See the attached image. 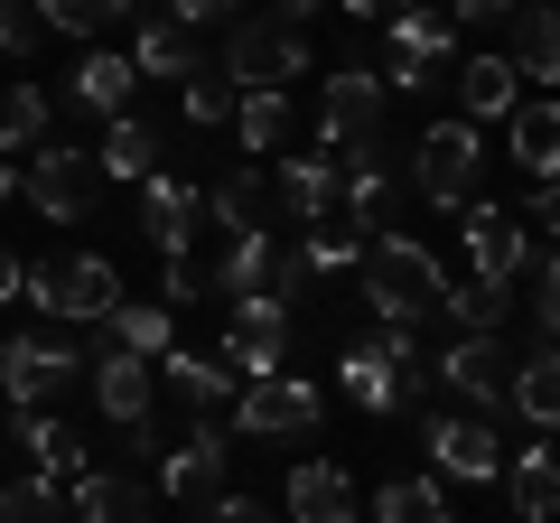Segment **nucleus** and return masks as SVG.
<instances>
[{
  "instance_id": "1",
  "label": "nucleus",
  "mask_w": 560,
  "mask_h": 523,
  "mask_svg": "<svg viewBox=\"0 0 560 523\" xmlns=\"http://www.w3.org/2000/svg\"><path fill=\"white\" fill-rule=\"evenodd\" d=\"M364 309H374L383 327H420V318H440V290H448V271H440V253L420 234H364Z\"/></svg>"
},
{
  "instance_id": "2",
  "label": "nucleus",
  "mask_w": 560,
  "mask_h": 523,
  "mask_svg": "<svg viewBox=\"0 0 560 523\" xmlns=\"http://www.w3.org/2000/svg\"><path fill=\"white\" fill-rule=\"evenodd\" d=\"M20 300L28 309H47V318H75V327H94L103 309L121 300V271L103 253H66V262H20Z\"/></svg>"
},
{
  "instance_id": "3",
  "label": "nucleus",
  "mask_w": 560,
  "mask_h": 523,
  "mask_svg": "<svg viewBox=\"0 0 560 523\" xmlns=\"http://www.w3.org/2000/svg\"><path fill=\"white\" fill-rule=\"evenodd\" d=\"M206 290H215V300H271V309H290L308 290V262L300 253H280L271 234H234L224 243V262H206Z\"/></svg>"
},
{
  "instance_id": "4",
  "label": "nucleus",
  "mask_w": 560,
  "mask_h": 523,
  "mask_svg": "<svg viewBox=\"0 0 560 523\" xmlns=\"http://www.w3.org/2000/svg\"><path fill=\"white\" fill-rule=\"evenodd\" d=\"M477 168H486V131L477 121H430V131H420L411 141V187L430 206H477Z\"/></svg>"
},
{
  "instance_id": "5",
  "label": "nucleus",
  "mask_w": 560,
  "mask_h": 523,
  "mask_svg": "<svg viewBox=\"0 0 560 523\" xmlns=\"http://www.w3.org/2000/svg\"><path fill=\"white\" fill-rule=\"evenodd\" d=\"M290 75H308V38L280 20H234L224 38V84L234 94H290Z\"/></svg>"
},
{
  "instance_id": "6",
  "label": "nucleus",
  "mask_w": 560,
  "mask_h": 523,
  "mask_svg": "<svg viewBox=\"0 0 560 523\" xmlns=\"http://www.w3.org/2000/svg\"><path fill=\"white\" fill-rule=\"evenodd\" d=\"M327 421V393L308 374H261L234 393V430L243 440H308V430Z\"/></svg>"
},
{
  "instance_id": "7",
  "label": "nucleus",
  "mask_w": 560,
  "mask_h": 523,
  "mask_svg": "<svg viewBox=\"0 0 560 523\" xmlns=\"http://www.w3.org/2000/svg\"><path fill=\"white\" fill-rule=\"evenodd\" d=\"M420 449H430V477H448V486H495L504 477V440L477 411H430L420 421Z\"/></svg>"
},
{
  "instance_id": "8",
  "label": "nucleus",
  "mask_w": 560,
  "mask_h": 523,
  "mask_svg": "<svg viewBox=\"0 0 560 523\" xmlns=\"http://www.w3.org/2000/svg\"><path fill=\"white\" fill-rule=\"evenodd\" d=\"M75 374H84V346H66V337H10L0 346V403H20V411H47Z\"/></svg>"
},
{
  "instance_id": "9",
  "label": "nucleus",
  "mask_w": 560,
  "mask_h": 523,
  "mask_svg": "<svg viewBox=\"0 0 560 523\" xmlns=\"http://www.w3.org/2000/svg\"><path fill=\"white\" fill-rule=\"evenodd\" d=\"M215 364H224L234 383L290 374V309H271V300H243L234 318H224V337H215Z\"/></svg>"
},
{
  "instance_id": "10",
  "label": "nucleus",
  "mask_w": 560,
  "mask_h": 523,
  "mask_svg": "<svg viewBox=\"0 0 560 523\" xmlns=\"http://www.w3.org/2000/svg\"><path fill=\"white\" fill-rule=\"evenodd\" d=\"M448 38H458V28H448L440 10H401L393 47H383V66H374V84H383V94H430L440 66H448Z\"/></svg>"
},
{
  "instance_id": "11",
  "label": "nucleus",
  "mask_w": 560,
  "mask_h": 523,
  "mask_svg": "<svg viewBox=\"0 0 560 523\" xmlns=\"http://www.w3.org/2000/svg\"><path fill=\"white\" fill-rule=\"evenodd\" d=\"M20 197L38 206L47 224H84V206H94V150H28V178H20Z\"/></svg>"
},
{
  "instance_id": "12",
  "label": "nucleus",
  "mask_w": 560,
  "mask_h": 523,
  "mask_svg": "<svg viewBox=\"0 0 560 523\" xmlns=\"http://www.w3.org/2000/svg\"><path fill=\"white\" fill-rule=\"evenodd\" d=\"M430 383H448V393H458V403L486 421V411H504V383H514V346H504V337H458L440 364H430Z\"/></svg>"
},
{
  "instance_id": "13",
  "label": "nucleus",
  "mask_w": 560,
  "mask_h": 523,
  "mask_svg": "<svg viewBox=\"0 0 560 523\" xmlns=\"http://www.w3.org/2000/svg\"><path fill=\"white\" fill-rule=\"evenodd\" d=\"M327 178H337V216H355V224H383V206H393V141H383V131L346 141L337 160H327Z\"/></svg>"
},
{
  "instance_id": "14",
  "label": "nucleus",
  "mask_w": 560,
  "mask_h": 523,
  "mask_svg": "<svg viewBox=\"0 0 560 523\" xmlns=\"http://www.w3.org/2000/svg\"><path fill=\"white\" fill-rule=\"evenodd\" d=\"M523 262H533V234H523L504 206H467V281L486 290H514Z\"/></svg>"
},
{
  "instance_id": "15",
  "label": "nucleus",
  "mask_w": 560,
  "mask_h": 523,
  "mask_svg": "<svg viewBox=\"0 0 560 523\" xmlns=\"http://www.w3.org/2000/svg\"><path fill=\"white\" fill-rule=\"evenodd\" d=\"M224 458H234V449H224V430L197 411V430H187L178 449H160V486H168L178 504H215V496H224Z\"/></svg>"
},
{
  "instance_id": "16",
  "label": "nucleus",
  "mask_w": 560,
  "mask_h": 523,
  "mask_svg": "<svg viewBox=\"0 0 560 523\" xmlns=\"http://www.w3.org/2000/svg\"><path fill=\"white\" fill-rule=\"evenodd\" d=\"M94 374V403H103V421L113 430H150V403H160V374H150V356H94L84 364Z\"/></svg>"
},
{
  "instance_id": "17",
  "label": "nucleus",
  "mask_w": 560,
  "mask_h": 523,
  "mask_svg": "<svg viewBox=\"0 0 560 523\" xmlns=\"http://www.w3.org/2000/svg\"><path fill=\"white\" fill-rule=\"evenodd\" d=\"M364 131H383V84H374V66H346L318 94V141L346 150V141H364Z\"/></svg>"
},
{
  "instance_id": "18",
  "label": "nucleus",
  "mask_w": 560,
  "mask_h": 523,
  "mask_svg": "<svg viewBox=\"0 0 560 523\" xmlns=\"http://www.w3.org/2000/svg\"><path fill=\"white\" fill-rule=\"evenodd\" d=\"M66 523H150V486L131 467H84L66 496Z\"/></svg>"
},
{
  "instance_id": "19",
  "label": "nucleus",
  "mask_w": 560,
  "mask_h": 523,
  "mask_svg": "<svg viewBox=\"0 0 560 523\" xmlns=\"http://www.w3.org/2000/svg\"><path fill=\"white\" fill-rule=\"evenodd\" d=\"M197 216H215L224 243L234 234H271V178H261V168H234V178L197 187Z\"/></svg>"
},
{
  "instance_id": "20",
  "label": "nucleus",
  "mask_w": 560,
  "mask_h": 523,
  "mask_svg": "<svg viewBox=\"0 0 560 523\" xmlns=\"http://www.w3.org/2000/svg\"><path fill=\"white\" fill-rule=\"evenodd\" d=\"M337 383H346V403H355V411H374V421L411 411V393H420V383H411V374H393V364H383L374 346H346V356H337Z\"/></svg>"
},
{
  "instance_id": "21",
  "label": "nucleus",
  "mask_w": 560,
  "mask_h": 523,
  "mask_svg": "<svg viewBox=\"0 0 560 523\" xmlns=\"http://www.w3.org/2000/svg\"><path fill=\"white\" fill-rule=\"evenodd\" d=\"M290 523H355V477L337 458H300L290 467Z\"/></svg>"
},
{
  "instance_id": "22",
  "label": "nucleus",
  "mask_w": 560,
  "mask_h": 523,
  "mask_svg": "<svg viewBox=\"0 0 560 523\" xmlns=\"http://www.w3.org/2000/svg\"><path fill=\"white\" fill-rule=\"evenodd\" d=\"M448 84H458V121H477V131H486V121H504V113L523 103V75H514L504 57H467Z\"/></svg>"
},
{
  "instance_id": "23",
  "label": "nucleus",
  "mask_w": 560,
  "mask_h": 523,
  "mask_svg": "<svg viewBox=\"0 0 560 523\" xmlns=\"http://www.w3.org/2000/svg\"><path fill=\"white\" fill-rule=\"evenodd\" d=\"M140 234L160 243V262L187 253V234H197V187L187 178H140Z\"/></svg>"
},
{
  "instance_id": "24",
  "label": "nucleus",
  "mask_w": 560,
  "mask_h": 523,
  "mask_svg": "<svg viewBox=\"0 0 560 523\" xmlns=\"http://www.w3.org/2000/svg\"><path fill=\"white\" fill-rule=\"evenodd\" d=\"M131 75H168V84H187V75H206V47L187 38L178 20H140V28H131Z\"/></svg>"
},
{
  "instance_id": "25",
  "label": "nucleus",
  "mask_w": 560,
  "mask_h": 523,
  "mask_svg": "<svg viewBox=\"0 0 560 523\" xmlns=\"http://www.w3.org/2000/svg\"><path fill=\"white\" fill-rule=\"evenodd\" d=\"M94 327H103V346H121V356H150V364H160L168 337H178V318H168L160 300H113Z\"/></svg>"
},
{
  "instance_id": "26",
  "label": "nucleus",
  "mask_w": 560,
  "mask_h": 523,
  "mask_svg": "<svg viewBox=\"0 0 560 523\" xmlns=\"http://www.w3.org/2000/svg\"><path fill=\"white\" fill-rule=\"evenodd\" d=\"M504 160H514L523 178H551V160H560V113L551 103H514V113H504Z\"/></svg>"
},
{
  "instance_id": "27",
  "label": "nucleus",
  "mask_w": 560,
  "mask_h": 523,
  "mask_svg": "<svg viewBox=\"0 0 560 523\" xmlns=\"http://www.w3.org/2000/svg\"><path fill=\"white\" fill-rule=\"evenodd\" d=\"M131 94H140V75H131V57H113V47H94V57L66 75V103H84V113H131Z\"/></svg>"
},
{
  "instance_id": "28",
  "label": "nucleus",
  "mask_w": 560,
  "mask_h": 523,
  "mask_svg": "<svg viewBox=\"0 0 560 523\" xmlns=\"http://www.w3.org/2000/svg\"><path fill=\"white\" fill-rule=\"evenodd\" d=\"M94 168L103 178H160V131H150V121L140 113H113V131H103V150H94Z\"/></svg>"
},
{
  "instance_id": "29",
  "label": "nucleus",
  "mask_w": 560,
  "mask_h": 523,
  "mask_svg": "<svg viewBox=\"0 0 560 523\" xmlns=\"http://www.w3.org/2000/svg\"><path fill=\"white\" fill-rule=\"evenodd\" d=\"M150 374H160V383H168V393H178L187 411H215V403H234V393H243V383L224 374L215 356H178V346H168V356L150 364Z\"/></svg>"
},
{
  "instance_id": "30",
  "label": "nucleus",
  "mask_w": 560,
  "mask_h": 523,
  "mask_svg": "<svg viewBox=\"0 0 560 523\" xmlns=\"http://www.w3.org/2000/svg\"><path fill=\"white\" fill-rule=\"evenodd\" d=\"M514 75H533V84H551L560 75V20H551V0H523L514 10Z\"/></svg>"
},
{
  "instance_id": "31",
  "label": "nucleus",
  "mask_w": 560,
  "mask_h": 523,
  "mask_svg": "<svg viewBox=\"0 0 560 523\" xmlns=\"http://www.w3.org/2000/svg\"><path fill=\"white\" fill-rule=\"evenodd\" d=\"M20 458L38 467V477H84V440L57 411H20Z\"/></svg>"
},
{
  "instance_id": "32",
  "label": "nucleus",
  "mask_w": 560,
  "mask_h": 523,
  "mask_svg": "<svg viewBox=\"0 0 560 523\" xmlns=\"http://www.w3.org/2000/svg\"><path fill=\"white\" fill-rule=\"evenodd\" d=\"M280 206H290L300 234L337 216V178H327V160H280Z\"/></svg>"
},
{
  "instance_id": "33",
  "label": "nucleus",
  "mask_w": 560,
  "mask_h": 523,
  "mask_svg": "<svg viewBox=\"0 0 560 523\" xmlns=\"http://www.w3.org/2000/svg\"><path fill=\"white\" fill-rule=\"evenodd\" d=\"M47 131H57V113H47L38 84H0V160L10 150H47Z\"/></svg>"
},
{
  "instance_id": "34",
  "label": "nucleus",
  "mask_w": 560,
  "mask_h": 523,
  "mask_svg": "<svg viewBox=\"0 0 560 523\" xmlns=\"http://www.w3.org/2000/svg\"><path fill=\"white\" fill-rule=\"evenodd\" d=\"M551 440L533 430V449H514V523H551Z\"/></svg>"
},
{
  "instance_id": "35",
  "label": "nucleus",
  "mask_w": 560,
  "mask_h": 523,
  "mask_svg": "<svg viewBox=\"0 0 560 523\" xmlns=\"http://www.w3.org/2000/svg\"><path fill=\"white\" fill-rule=\"evenodd\" d=\"M374 523H448L440 477H393V486H374Z\"/></svg>"
},
{
  "instance_id": "36",
  "label": "nucleus",
  "mask_w": 560,
  "mask_h": 523,
  "mask_svg": "<svg viewBox=\"0 0 560 523\" xmlns=\"http://www.w3.org/2000/svg\"><path fill=\"white\" fill-rule=\"evenodd\" d=\"M551 374H560L551 356H514V383H504V403H514L533 430H551V411H560V383Z\"/></svg>"
},
{
  "instance_id": "37",
  "label": "nucleus",
  "mask_w": 560,
  "mask_h": 523,
  "mask_svg": "<svg viewBox=\"0 0 560 523\" xmlns=\"http://www.w3.org/2000/svg\"><path fill=\"white\" fill-rule=\"evenodd\" d=\"M300 262H308V271H355V262H364V224H355V216L308 224V234H300Z\"/></svg>"
},
{
  "instance_id": "38",
  "label": "nucleus",
  "mask_w": 560,
  "mask_h": 523,
  "mask_svg": "<svg viewBox=\"0 0 560 523\" xmlns=\"http://www.w3.org/2000/svg\"><path fill=\"white\" fill-rule=\"evenodd\" d=\"M440 309L467 327V337H504V309H514V290H486V281H448Z\"/></svg>"
},
{
  "instance_id": "39",
  "label": "nucleus",
  "mask_w": 560,
  "mask_h": 523,
  "mask_svg": "<svg viewBox=\"0 0 560 523\" xmlns=\"http://www.w3.org/2000/svg\"><path fill=\"white\" fill-rule=\"evenodd\" d=\"M243 150H290V94H234Z\"/></svg>"
},
{
  "instance_id": "40",
  "label": "nucleus",
  "mask_w": 560,
  "mask_h": 523,
  "mask_svg": "<svg viewBox=\"0 0 560 523\" xmlns=\"http://www.w3.org/2000/svg\"><path fill=\"white\" fill-rule=\"evenodd\" d=\"M38 10V28H66V38H103V28L131 10V0H28Z\"/></svg>"
},
{
  "instance_id": "41",
  "label": "nucleus",
  "mask_w": 560,
  "mask_h": 523,
  "mask_svg": "<svg viewBox=\"0 0 560 523\" xmlns=\"http://www.w3.org/2000/svg\"><path fill=\"white\" fill-rule=\"evenodd\" d=\"M0 523H66L57 477H10V486H0Z\"/></svg>"
},
{
  "instance_id": "42",
  "label": "nucleus",
  "mask_w": 560,
  "mask_h": 523,
  "mask_svg": "<svg viewBox=\"0 0 560 523\" xmlns=\"http://www.w3.org/2000/svg\"><path fill=\"white\" fill-rule=\"evenodd\" d=\"M206 300V262L197 253H168V271H160V309L178 318V309H197Z\"/></svg>"
},
{
  "instance_id": "43",
  "label": "nucleus",
  "mask_w": 560,
  "mask_h": 523,
  "mask_svg": "<svg viewBox=\"0 0 560 523\" xmlns=\"http://www.w3.org/2000/svg\"><path fill=\"white\" fill-rule=\"evenodd\" d=\"M187 121H197V131L234 121V84H224V75H187Z\"/></svg>"
},
{
  "instance_id": "44",
  "label": "nucleus",
  "mask_w": 560,
  "mask_h": 523,
  "mask_svg": "<svg viewBox=\"0 0 560 523\" xmlns=\"http://www.w3.org/2000/svg\"><path fill=\"white\" fill-rule=\"evenodd\" d=\"M38 10H28V0H0V57H38Z\"/></svg>"
},
{
  "instance_id": "45",
  "label": "nucleus",
  "mask_w": 560,
  "mask_h": 523,
  "mask_svg": "<svg viewBox=\"0 0 560 523\" xmlns=\"http://www.w3.org/2000/svg\"><path fill=\"white\" fill-rule=\"evenodd\" d=\"M234 10H243V0H168L160 20H178L187 38H197V28H234Z\"/></svg>"
},
{
  "instance_id": "46",
  "label": "nucleus",
  "mask_w": 560,
  "mask_h": 523,
  "mask_svg": "<svg viewBox=\"0 0 560 523\" xmlns=\"http://www.w3.org/2000/svg\"><path fill=\"white\" fill-rule=\"evenodd\" d=\"M514 10H523V0H448L440 20L448 28H495V20H514Z\"/></svg>"
},
{
  "instance_id": "47",
  "label": "nucleus",
  "mask_w": 560,
  "mask_h": 523,
  "mask_svg": "<svg viewBox=\"0 0 560 523\" xmlns=\"http://www.w3.org/2000/svg\"><path fill=\"white\" fill-rule=\"evenodd\" d=\"M206 523H280V514L261 496H215V504H206Z\"/></svg>"
},
{
  "instance_id": "48",
  "label": "nucleus",
  "mask_w": 560,
  "mask_h": 523,
  "mask_svg": "<svg viewBox=\"0 0 560 523\" xmlns=\"http://www.w3.org/2000/svg\"><path fill=\"white\" fill-rule=\"evenodd\" d=\"M355 20H401V10H420V0H346Z\"/></svg>"
},
{
  "instance_id": "49",
  "label": "nucleus",
  "mask_w": 560,
  "mask_h": 523,
  "mask_svg": "<svg viewBox=\"0 0 560 523\" xmlns=\"http://www.w3.org/2000/svg\"><path fill=\"white\" fill-rule=\"evenodd\" d=\"M0 300H20V253L0 243Z\"/></svg>"
},
{
  "instance_id": "50",
  "label": "nucleus",
  "mask_w": 560,
  "mask_h": 523,
  "mask_svg": "<svg viewBox=\"0 0 560 523\" xmlns=\"http://www.w3.org/2000/svg\"><path fill=\"white\" fill-rule=\"evenodd\" d=\"M308 10H318V0H271V20H280V28H300Z\"/></svg>"
},
{
  "instance_id": "51",
  "label": "nucleus",
  "mask_w": 560,
  "mask_h": 523,
  "mask_svg": "<svg viewBox=\"0 0 560 523\" xmlns=\"http://www.w3.org/2000/svg\"><path fill=\"white\" fill-rule=\"evenodd\" d=\"M10 197H20V168H10V160H0V206H10Z\"/></svg>"
},
{
  "instance_id": "52",
  "label": "nucleus",
  "mask_w": 560,
  "mask_h": 523,
  "mask_svg": "<svg viewBox=\"0 0 560 523\" xmlns=\"http://www.w3.org/2000/svg\"><path fill=\"white\" fill-rule=\"evenodd\" d=\"M448 523H458V514H448Z\"/></svg>"
},
{
  "instance_id": "53",
  "label": "nucleus",
  "mask_w": 560,
  "mask_h": 523,
  "mask_svg": "<svg viewBox=\"0 0 560 523\" xmlns=\"http://www.w3.org/2000/svg\"><path fill=\"white\" fill-rule=\"evenodd\" d=\"M0 411H10V403H0Z\"/></svg>"
}]
</instances>
